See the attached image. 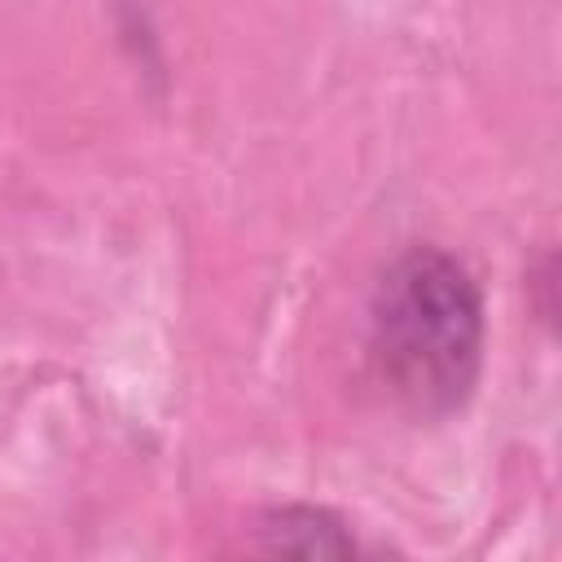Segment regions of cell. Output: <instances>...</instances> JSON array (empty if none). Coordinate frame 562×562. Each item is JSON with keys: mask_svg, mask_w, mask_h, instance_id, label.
<instances>
[{"mask_svg": "<svg viewBox=\"0 0 562 562\" xmlns=\"http://www.w3.org/2000/svg\"><path fill=\"white\" fill-rule=\"evenodd\" d=\"M483 290L443 246H408L369 299L373 382L422 422L452 417L470 404L483 373Z\"/></svg>", "mask_w": 562, "mask_h": 562, "instance_id": "6da1fadb", "label": "cell"}, {"mask_svg": "<svg viewBox=\"0 0 562 562\" xmlns=\"http://www.w3.org/2000/svg\"><path fill=\"white\" fill-rule=\"evenodd\" d=\"M255 544L263 553H294V558H347L356 553V536L347 522L325 505H277L259 518Z\"/></svg>", "mask_w": 562, "mask_h": 562, "instance_id": "7a4b0ae2", "label": "cell"}]
</instances>
